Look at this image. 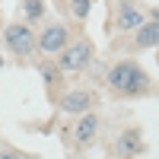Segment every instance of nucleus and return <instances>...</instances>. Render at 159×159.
<instances>
[{
    "label": "nucleus",
    "instance_id": "obj_1",
    "mask_svg": "<svg viewBox=\"0 0 159 159\" xmlns=\"http://www.w3.org/2000/svg\"><path fill=\"white\" fill-rule=\"evenodd\" d=\"M105 83H108V89L118 92V96L137 99V96H147V92H150L153 80H150V73L143 70L137 61H118L115 67H108Z\"/></svg>",
    "mask_w": 159,
    "mask_h": 159
},
{
    "label": "nucleus",
    "instance_id": "obj_2",
    "mask_svg": "<svg viewBox=\"0 0 159 159\" xmlns=\"http://www.w3.org/2000/svg\"><path fill=\"white\" fill-rule=\"evenodd\" d=\"M92 61H96V45H92L89 38H76V42H70L57 54L54 64H57L61 73H83Z\"/></svg>",
    "mask_w": 159,
    "mask_h": 159
},
{
    "label": "nucleus",
    "instance_id": "obj_3",
    "mask_svg": "<svg viewBox=\"0 0 159 159\" xmlns=\"http://www.w3.org/2000/svg\"><path fill=\"white\" fill-rule=\"evenodd\" d=\"M35 29L32 25H25V22H10L7 29H3V45L10 54H16V57H29L35 54Z\"/></svg>",
    "mask_w": 159,
    "mask_h": 159
},
{
    "label": "nucleus",
    "instance_id": "obj_4",
    "mask_svg": "<svg viewBox=\"0 0 159 159\" xmlns=\"http://www.w3.org/2000/svg\"><path fill=\"white\" fill-rule=\"evenodd\" d=\"M57 102V111L61 115H70V118H80V115H86V111H96V92L92 89H67Z\"/></svg>",
    "mask_w": 159,
    "mask_h": 159
},
{
    "label": "nucleus",
    "instance_id": "obj_5",
    "mask_svg": "<svg viewBox=\"0 0 159 159\" xmlns=\"http://www.w3.org/2000/svg\"><path fill=\"white\" fill-rule=\"evenodd\" d=\"M115 13V29L118 32H137L143 22H147V13L137 0H118L115 7H108Z\"/></svg>",
    "mask_w": 159,
    "mask_h": 159
},
{
    "label": "nucleus",
    "instance_id": "obj_6",
    "mask_svg": "<svg viewBox=\"0 0 159 159\" xmlns=\"http://www.w3.org/2000/svg\"><path fill=\"white\" fill-rule=\"evenodd\" d=\"M67 45H70V29L64 22H51V25H45V29L35 35V48L42 51V54H61Z\"/></svg>",
    "mask_w": 159,
    "mask_h": 159
},
{
    "label": "nucleus",
    "instance_id": "obj_7",
    "mask_svg": "<svg viewBox=\"0 0 159 159\" xmlns=\"http://www.w3.org/2000/svg\"><path fill=\"white\" fill-rule=\"evenodd\" d=\"M147 153V143H143V134H140V127H127L118 134L115 140V156H143Z\"/></svg>",
    "mask_w": 159,
    "mask_h": 159
},
{
    "label": "nucleus",
    "instance_id": "obj_8",
    "mask_svg": "<svg viewBox=\"0 0 159 159\" xmlns=\"http://www.w3.org/2000/svg\"><path fill=\"white\" fill-rule=\"evenodd\" d=\"M96 137H99V115L96 111L80 115L76 124H73V143H76V147H89Z\"/></svg>",
    "mask_w": 159,
    "mask_h": 159
},
{
    "label": "nucleus",
    "instance_id": "obj_9",
    "mask_svg": "<svg viewBox=\"0 0 159 159\" xmlns=\"http://www.w3.org/2000/svg\"><path fill=\"white\" fill-rule=\"evenodd\" d=\"M156 42H159V25H156V19L150 16L147 22L137 29V35L130 38V51H150V48H156Z\"/></svg>",
    "mask_w": 159,
    "mask_h": 159
},
{
    "label": "nucleus",
    "instance_id": "obj_10",
    "mask_svg": "<svg viewBox=\"0 0 159 159\" xmlns=\"http://www.w3.org/2000/svg\"><path fill=\"white\" fill-rule=\"evenodd\" d=\"M19 7H22V22L35 29V22H42L48 13V0H22Z\"/></svg>",
    "mask_w": 159,
    "mask_h": 159
},
{
    "label": "nucleus",
    "instance_id": "obj_11",
    "mask_svg": "<svg viewBox=\"0 0 159 159\" xmlns=\"http://www.w3.org/2000/svg\"><path fill=\"white\" fill-rule=\"evenodd\" d=\"M38 73H42L45 86H48V92H51V99H54V89L64 86V73L57 70V64H54V61H38Z\"/></svg>",
    "mask_w": 159,
    "mask_h": 159
},
{
    "label": "nucleus",
    "instance_id": "obj_12",
    "mask_svg": "<svg viewBox=\"0 0 159 159\" xmlns=\"http://www.w3.org/2000/svg\"><path fill=\"white\" fill-rule=\"evenodd\" d=\"M89 10H92V0H70V16L86 22L89 19Z\"/></svg>",
    "mask_w": 159,
    "mask_h": 159
},
{
    "label": "nucleus",
    "instance_id": "obj_13",
    "mask_svg": "<svg viewBox=\"0 0 159 159\" xmlns=\"http://www.w3.org/2000/svg\"><path fill=\"white\" fill-rule=\"evenodd\" d=\"M0 159H25L19 150H0Z\"/></svg>",
    "mask_w": 159,
    "mask_h": 159
},
{
    "label": "nucleus",
    "instance_id": "obj_14",
    "mask_svg": "<svg viewBox=\"0 0 159 159\" xmlns=\"http://www.w3.org/2000/svg\"><path fill=\"white\" fill-rule=\"evenodd\" d=\"M118 159H134V156H118Z\"/></svg>",
    "mask_w": 159,
    "mask_h": 159
}]
</instances>
